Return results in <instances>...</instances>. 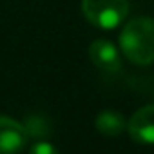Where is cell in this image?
Wrapping results in <instances>:
<instances>
[{
  "mask_svg": "<svg viewBox=\"0 0 154 154\" xmlns=\"http://www.w3.org/2000/svg\"><path fill=\"white\" fill-rule=\"evenodd\" d=\"M120 51L136 65L154 62V18L138 17L125 24L120 33Z\"/></svg>",
  "mask_w": 154,
  "mask_h": 154,
  "instance_id": "obj_1",
  "label": "cell"
},
{
  "mask_svg": "<svg viewBox=\"0 0 154 154\" xmlns=\"http://www.w3.org/2000/svg\"><path fill=\"white\" fill-rule=\"evenodd\" d=\"M85 20L98 29H116L129 15L127 0H82Z\"/></svg>",
  "mask_w": 154,
  "mask_h": 154,
  "instance_id": "obj_2",
  "label": "cell"
},
{
  "mask_svg": "<svg viewBox=\"0 0 154 154\" xmlns=\"http://www.w3.org/2000/svg\"><path fill=\"white\" fill-rule=\"evenodd\" d=\"M27 143V131L22 123L0 114V154H20Z\"/></svg>",
  "mask_w": 154,
  "mask_h": 154,
  "instance_id": "obj_3",
  "label": "cell"
},
{
  "mask_svg": "<svg viewBox=\"0 0 154 154\" xmlns=\"http://www.w3.org/2000/svg\"><path fill=\"white\" fill-rule=\"evenodd\" d=\"M127 131L136 143L154 145V105L138 109L127 123Z\"/></svg>",
  "mask_w": 154,
  "mask_h": 154,
  "instance_id": "obj_4",
  "label": "cell"
},
{
  "mask_svg": "<svg viewBox=\"0 0 154 154\" xmlns=\"http://www.w3.org/2000/svg\"><path fill=\"white\" fill-rule=\"evenodd\" d=\"M89 58L91 62L107 72H116L122 69V58L118 47L107 40V38H98L89 45Z\"/></svg>",
  "mask_w": 154,
  "mask_h": 154,
  "instance_id": "obj_5",
  "label": "cell"
},
{
  "mask_svg": "<svg viewBox=\"0 0 154 154\" xmlns=\"http://www.w3.org/2000/svg\"><path fill=\"white\" fill-rule=\"evenodd\" d=\"M96 129L103 136H118L127 129V122L122 112L107 109L96 116Z\"/></svg>",
  "mask_w": 154,
  "mask_h": 154,
  "instance_id": "obj_6",
  "label": "cell"
},
{
  "mask_svg": "<svg viewBox=\"0 0 154 154\" xmlns=\"http://www.w3.org/2000/svg\"><path fill=\"white\" fill-rule=\"evenodd\" d=\"M29 154H60V152H58V150L54 149V145H51L49 141H36V143L31 147Z\"/></svg>",
  "mask_w": 154,
  "mask_h": 154,
  "instance_id": "obj_7",
  "label": "cell"
}]
</instances>
